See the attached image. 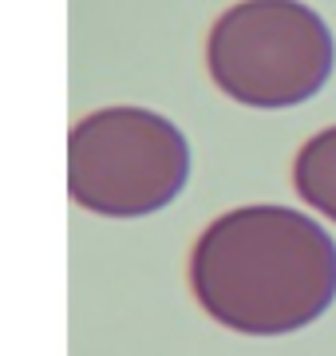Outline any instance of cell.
I'll list each match as a JSON object with an SVG mask.
<instances>
[{
	"mask_svg": "<svg viewBox=\"0 0 336 356\" xmlns=\"http://www.w3.org/2000/svg\"><path fill=\"white\" fill-rule=\"evenodd\" d=\"M293 186L317 214L336 222V127H324L297 151Z\"/></svg>",
	"mask_w": 336,
	"mask_h": 356,
	"instance_id": "obj_4",
	"label": "cell"
},
{
	"mask_svg": "<svg viewBox=\"0 0 336 356\" xmlns=\"http://www.w3.org/2000/svg\"><path fill=\"white\" fill-rule=\"evenodd\" d=\"M190 178L182 131L146 107H103L79 119L67 139V191L103 218L158 214Z\"/></svg>",
	"mask_w": 336,
	"mask_h": 356,
	"instance_id": "obj_3",
	"label": "cell"
},
{
	"mask_svg": "<svg viewBox=\"0 0 336 356\" xmlns=\"http://www.w3.org/2000/svg\"><path fill=\"white\" fill-rule=\"evenodd\" d=\"M190 289L226 329L285 337L336 301V242L301 210L237 206L194 242Z\"/></svg>",
	"mask_w": 336,
	"mask_h": 356,
	"instance_id": "obj_1",
	"label": "cell"
},
{
	"mask_svg": "<svg viewBox=\"0 0 336 356\" xmlns=\"http://www.w3.org/2000/svg\"><path fill=\"white\" fill-rule=\"evenodd\" d=\"M206 64L233 103L281 111L328 83L336 44L328 24L301 0H237L210 28Z\"/></svg>",
	"mask_w": 336,
	"mask_h": 356,
	"instance_id": "obj_2",
	"label": "cell"
}]
</instances>
